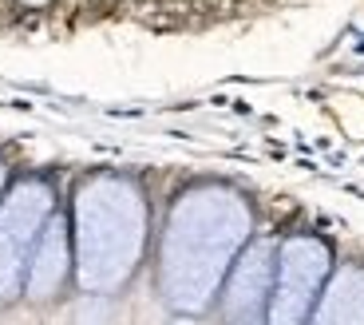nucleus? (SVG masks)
<instances>
[{
    "label": "nucleus",
    "instance_id": "6e6552de",
    "mask_svg": "<svg viewBox=\"0 0 364 325\" xmlns=\"http://www.w3.org/2000/svg\"><path fill=\"white\" fill-rule=\"evenodd\" d=\"M32 4H40V0H32Z\"/></svg>",
    "mask_w": 364,
    "mask_h": 325
},
{
    "label": "nucleus",
    "instance_id": "39448f33",
    "mask_svg": "<svg viewBox=\"0 0 364 325\" xmlns=\"http://www.w3.org/2000/svg\"><path fill=\"white\" fill-rule=\"evenodd\" d=\"M273 246L257 242L254 250L242 254L234 262L226 289H222V317L226 325H265L269 314V294H273Z\"/></svg>",
    "mask_w": 364,
    "mask_h": 325
},
{
    "label": "nucleus",
    "instance_id": "20e7f679",
    "mask_svg": "<svg viewBox=\"0 0 364 325\" xmlns=\"http://www.w3.org/2000/svg\"><path fill=\"white\" fill-rule=\"evenodd\" d=\"M52 207L44 187H20L4 210H0V301H9L20 294V282L28 270V250L36 242L44 215Z\"/></svg>",
    "mask_w": 364,
    "mask_h": 325
},
{
    "label": "nucleus",
    "instance_id": "f03ea898",
    "mask_svg": "<svg viewBox=\"0 0 364 325\" xmlns=\"http://www.w3.org/2000/svg\"><path fill=\"white\" fill-rule=\"evenodd\" d=\"M143 195L123 179H100L80 195L75 278L83 294H115L143 258Z\"/></svg>",
    "mask_w": 364,
    "mask_h": 325
},
{
    "label": "nucleus",
    "instance_id": "423d86ee",
    "mask_svg": "<svg viewBox=\"0 0 364 325\" xmlns=\"http://www.w3.org/2000/svg\"><path fill=\"white\" fill-rule=\"evenodd\" d=\"M72 270V250H68V226L64 218H52L48 230H40V242L28 258L24 270V294L32 301H52Z\"/></svg>",
    "mask_w": 364,
    "mask_h": 325
},
{
    "label": "nucleus",
    "instance_id": "f257e3e1",
    "mask_svg": "<svg viewBox=\"0 0 364 325\" xmlns=\"http://www.w3.org/2000/svg\"><path fill=\"white\" fill-rule=\"evenodd\" d=\"M250 234V210L230 190H194L174 207L159 254V289L178 314L210 309Z\"/></svg>",
    "mask_w": 364,
    "mask_h": 325
},
{
    "label": "nucleus",
    "instance_id": "0eeeda50",
    "mask_svg": "<svg viewBox=\"0 0 364 325\" xmlns=\"http://www.w3.org/2000/svg\"><path fill=\"white\" fill-rule=\"evenodd\" d=\"M305 325H364V266L348 262L328 274Z\"/></svg>",
    "mask_w": 364,
    "mask_h": 325
},
{
    "label": "nucleus",
    "instance_id": "7ed1b4c3",
    "mask_svg": "<svg viewBox=\"0 0 364 325\" xmlns=\"http://www.w3.org/2000/svg\"><path fill=\"white\" fill-rule=\"evenodd\" d=\"M328 274H333V254H328L325 242H317L309 234L282 242L277 266H273V294L265 325H305Z\"/></svg>",
    "mask_w": 364,
    "mask_h": 325
}]
</instances>
